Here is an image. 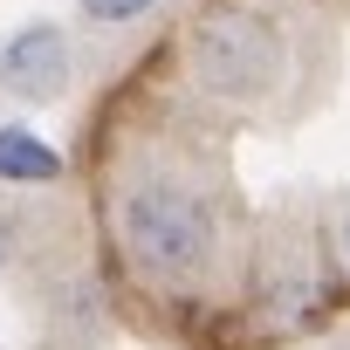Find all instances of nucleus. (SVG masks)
Wrapping results in <instances>:
<instances>
[{"instance_id": "6", "label": "nucleus", "mask_w": 350, "mask_h": 350, "mask_svg": "<svg viewBox=\"0 0 350 350\" xmlns=\"http://www.w3.org/2000/svg\"><path fill=\"white\" fill-rule=\"evenodd\" d=\"M336 254H343V275H350V206H343V220H336Z\"/></svg>"}, {"instance_id": "1", "label": "nucleus", "mask_w": 350, "mask_h": 350, "mask_svg": "<svg viewBox=\"0 0 350 350\" xmlns=\"http://www.w3.org/2000/svg\"><path fill=\"white\" fill-rule=\"evenodd\" d=\"M117 241L124 261L158 288H200L220 268V213L186 172H131L117 186Z\"/></svg>"}, {"instance_id": "4", "label": "nucleus", "mask_w": 350, "mask_h": 350, "mask_svg": "<svg viewBox=\"0 0 350 350\" xmlns=\"http://www.w3.org/2000/svg\"><path fill=\"white\" fill-rule=\"evenodd\" d=\"M62 151L35 137V124H0V186H55Z\"/></svg>"}, {"instance_id": "7", "label": "nucleus", "mask_w": 350, "mask_h": 350, "mask_svg": "<svg viewBox=\"0 0 350 350\" xmlns=\"http://www.w3.org/2000/svg\"><path fill=\"white\" fill-rule=\"evenodd\" d=\"M0 227H8V220H0Z\"/></svg>"}, {"instance_id": "3", "label": "nucleus", "mask_w": 350, "mask_h": 350, "mask_svg": "<svg viewBox=\"0 0 350 350\" xmlns=\"http://www.w3.org/2000/svg\"><path fill=\"white\" fill-rule=\"evenodd\" d=\"M76 76V49L55 21H28L0 42V90L14 103H55Z\"/></svg>"}, {"instance_id": "2", "label": "nucleus", "mask_w": 350, "mask_h": 350, "mask_svg": "<svg viewBox=\"0 0 350 350\" xmlns=\"http://www.w3.org/2000/svg\"><path fill=\"white\" fill-rule=\"evenodd\" d=\"M186 76L234 110H268L288 83V35L275 28V14L220 0L206 8L186 35Z\"/></svg>"}, {"instance_id": "5", "label": "nucleus", "mask_w": 350, "mask_h": 350, "mask_svg": "<svg viewBox=\"0 0 350 350\" xmlns=\"http://www.w3.org/2000/svg\"><path fill=\"white\" fill-rule=\"evenodd\" d=\"M158 8H165V0H83V21L90 28H131V21H144Z\"/></svg>"}]
</instances>
